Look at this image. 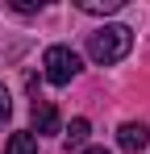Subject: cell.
<instances>
[{
  "label": "cell",
  "mask_w": 150,
  "mask_h": 154,
  "mask_svg": "<svg viewBox=\"0 0 150 154\" xmlns=\"http://www.w3.org/2000/svg\"><path fill=\"white\" fill-rule=\"evenodd\" d=\"M129 46H133V29L129 25H104V29H96V33L88 38V54L96 58L100 67L121 63L125 54H129Z\"/></svg>",
  "instance_id": "cell-1"
},
{
  "label": "cell",
  "mask_w": 150,
  "mask_h": 154,
  "mask_svg": "<svg viewBox=\"0 0 150 154\" xmlns=\"http://www.w3.org/2000/svg\"><path fill=\"white\" fill-rule=\"evenodd\" d=\"M42 67H46L50 83L63 88V83H71V79L79 75V54H75L71 46H50V50L42 54Z\"/></svg>",
  "instance_id": "cell-2"
},
{
  "label": "cell",
  "mask_w": 150,
  "mask_h": 154,
  "mask_svg": "<svg viewBox=\"0 0 150 154\" xmlns=\"http://www.w3.org/2000/svg\"><path fill=\"white\" fill-rule=\"evenodd\" d=\"M117 142H121V150H129V154L146 150V146H150V125H138V121H129V125H121V129H117Z\"/></svg>",
  "instance_id": "cell-3"
},
{
  "label": "cell",
  "mask_w": 150,
  "mask_h": 154,
  "mask_svg": "<svg viewBox=\"0 0 150 154\" xmlns=\"http://www.w3.org/2000/svg\"><path fill=\"white\" fill-rule=\"evenodd\" d=\"M33 129L38 133H58V108L50 100H33Z\"/></svg>",
  "instance_id": "cell-4"
},
{
  "label": "cell",
  "mask_w": 150,
  "mask_h": 154,
  "mask_svg": "<svg viewBox=\"0 0 150 154\" xmlns=\"http://www.w3.org/2000/svg\"><path fill=\"white\" fill-rule=\"evenodd\" d=\"M4 154H38V142H33V133H13V137L4 142Z\"/></svg>",
  "instance_id": "cell-5"
},
{
  "label": "cell",
  "mask_w": 150,
  "mask_h": 154,
  "mask_svg": "<svg viewBox=\"0 0 150 154\" xmlns=\"http://www.w3.org/2000/svg\"><path fill=\"white\" fill-rule=\"evenodd\" d=\"M88 133H92V125H88L83 117H75L71 125H67V142H71V146H83V142H88Z\"/></svg>",
  "instance_id": "cell-6"
},
{
  "label": "cell",
  "mask_w": 150,
  "mask_h": 154,
  "mask_svg": "<svg viewBox=\"0 0 150 154\" xmlns=\"http://www.w3.org/2000/svg\"><path fill=\"white\" fill-rule=\"evenodd\" d=\"M121 0H79V13H117Z\"/></svg>",
  "instance_id": "cell-7"
},
{
  "label": "cell",
  "mask_w": 150,
  "mask_h": 154,
  "mask_svg": "<svg viewBox=\"0 0 150 154\" xmlns=\"http://www.w3.org/2000/svg\"><path fill=\"white\" fill-rule=\"evenodd\" d=\"M13 121V96H8V88L0 83V129Z\"/></svg>",
  "instance_id": "cell-8"
},
{
  "label": "cell",
  "mask_w": 150,
  "mask_h": 154,
  "mask_svg": "<svg viewBox=\"0 0 150 154\" xmlns=\"http://www.w3.org/2000/svg\"><path fill=\"white\" fill-rule=\"evenodd\" d=\"M79 154H108L104 146H88V150H79Z\"/></svg>",
  "instance_id": "cell-9"
}]
</instances>
